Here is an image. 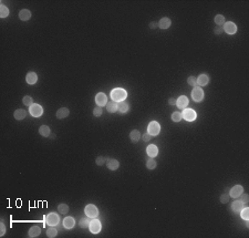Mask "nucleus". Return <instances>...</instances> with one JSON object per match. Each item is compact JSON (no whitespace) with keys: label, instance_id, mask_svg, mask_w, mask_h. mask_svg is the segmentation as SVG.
<instances>
[{"label":"nucleus","instance_id":"obj_1","mask_svg":"<svg viewBox=\"0 0 249 238\" xmlns=\"http://www.w3.org/2000/svg\"><path fill=\"white\" fill-rule=\"evenodd\" d=\"M126 96H127V93L123 89L117 88V89H114L113 91L111 92V98H112V100H113L114 102L115 101L116 102H122V101H124L126 99Z\"/></svg>","mask_w":249,"mask_h":238},{"label":"nucleus","instance_id":"obj_2","mask_svg":"<svg viewBox=\"0 0 249 238\" xmlns=\"http://www.w3.org/2000/svg\"><path fill=\"white\" fill-rule=\"evenodd\" d=\"M182 116H183L186 121L192 122V121H194V120H196L197 114H196V112H195L193 109H184L183 113H182Z\"/></svg>","mask_w":249,"mask_h":238},{"label":"nucleus","instance_id":"obj_3","mask_svg":"<svg viewBox=\"0 0 249 238\" xmlns=\"http://www.w3.org/2000/svg\"><path fill=\"white\" fill-rule=\"evenodd\" d=\"M160 131H161V126H160V124H158L156 121L151 122L150 124H148V128H147V133L151 134L152 136L157 135L158 133H160Z\"/></svg>","mask_w":249,"mask_h":238},{"label":"nucleus","instance_id":"obj_4","mask_svg":"<svg viewBox=\"0 0 249 238\" xmlns=\"http://www.w3.org/2000/svg\"><path fill=\"white\" fill-rule=\"evenodd\" d=\"M192 98L195 102H201V100L204 99V92L199 87H195L192 91Z\"/></svg>","mask_w":249,"mask_h":238},{"label":"nucleus","instance_id":"obj_5","mask_svg":"<svg viewBox=\"0 0 249 238\" xmlns=\"http://www.w3.org/2000/svg\"><path fill=\"white\" fill-rule=\"evenodd\" d=\"M59 222H60V218L54 213H51V214H49L48 216L45 217V224L49 225V226H57Z\"/></svg>","mask_w":249,"mask_h":238},{"label":"nucleus","instance_id":"obj_6","mask_svg":"<svg viewBox=\"0 0 249 238\" xmlns=\"http://www.w3.org/2000/svg\"><path fill=\"white\" fill-rule=\"evenodd\" d=\"M84 212H85V215H86L88 217H91V218L96 217L98 215H99V210H98V208H96L94 205H92V204L86 205Z\"/></svg>","mask_w":249,"mask_h":238},{"label":"nucleus","instance_id":"obj_7","mask_svg":"<svg viewBox=\"0 0 249 238\" xmlns=\"http://www.w3.org/2000/svg\"><path fill=\"white\" fill-rule=\"evenodd\" d=\"M29 112H30V114H31L32 116L39 117V116H41V115H42V113H43V110H42L41 105H39V104H32V105L30 106Z\"/></svg>","mask_w":249,"mask_h":238},{"label":"nucleus","instance_id":"obj_8","mask_svg":"<svg viewBox=\"0 0 249 238\" xmlns=\"http://www.w3.org/2000/svg\"><path fill=\"white\" fill-rule=\"evenodd\" d=\"M89 228H90V231H91L92 234H99L100 231H101L102 226H101V223L98 219H93L90 223V225H89Z\"/></svg>","mask_w":249,"mask_h":238},{"label":"nucleus","instance_id":"obj_9","mask_svg":"<svg viewBox=\"0 0 249 238\" xmlns=\"http://www.w3.org/2000/svg\"><path fill=\"white\" fill-rule=\"evenodd\" d=\"M224 31L225 32H227L228 34H235L236 33V31H237V27H236V25H235L234 22H225L224 23Z\"/></svg>","mask_w":249,"mask_h":238},{"label":"nucleus","instance_id":"obj_10","mask_svg":"<svg viewBox=\"0 0 249 238\" xmlns=\"http://www.w3.org/2000/svg\"><path fill=\"white\" fill-rule=\"evenodd\" d=\"M242 192H244V187H242V185H236V186H234L230 190V192H229V196L233 198H238L239 196L242 194Z\"/></svg>","mask_w":249,"mask_h":238},{"label":"nucleus","instance_id":"obj_11","mask_svg":"<svg viewBox=\"0 0 249 238\" xmlns=\"http://www.w3.org/2000/svg\"><path fill=\"white\" fill-rule=\"evenodd\" d=\"M95 102H96V104H98V106L102 107V106L107 104V98H106V95L104 94V93L100 92V93H98L95 96Z\"/></svg>","mask_w":249,"mask_h":238},{"label":"nucleus","instance_id":"obj_12","mask_svg":"<svg viewBox=\"0 0 249 238\" xmlns=\"http://www.w3.org/2000/svg\"><path fill=\"white\" fill-rule=\"evenodd\" d=\"M188 99H187L185 95H180L178 99H176V105L178 106L180 109H186L188 105Z\"/></svg>","mask_w":249,"mask_h":238},{"label":"nucleus","instance_id":"obj_13","mask_svg":"<svg viewBox=\"0 0 249 238\" xmlns=\"http://www.w3.org/2000/svg\"><path fill=\"white\" fill-rule=\"evenodd\" d=\"M63 226H64V228H66V229H71V228L74 227V225H75V220H74L73 217H66L64 219H63Z\"/></svg>","mask_w":249,"mask_h":238},{"label":"nucleus","instance_id":"obj_14","mask_svg":"<svg viewBox=\"0 0 249 238\" xmlns=\"http://www.w3.org/2000/svg\"><path fill=\"white\" fill-rule=\"evenodd\" d=\"M230 208L233 209V212L236 213V214H240L242 209L244 208V204H242L240 201H233Z\"/></svg>","mask_w":249,"mask_h":238},{"label":"nucleus","instance_id":"obj_15","mask_svg":"<svg viewBox=\"0 0 249 238\" xmlns=\"http://www.w3.org/2000/svg\"><path fill=\"white\" fill-rule=\"evenodd\" d=\"M26 81H27V83H28V84H30V85H32V84H34V83H37V81H38L37 73H34V72H29V73L27 74Z\"/></svg>","mask_w":249,"mask_h":238},{"label":"nucleus","instance_id":"obj_16","mask_svg":"<svg viewBox=\"0 0 249 238\" xmlns=\"http://www.w3.org/2000/svg\"><path fill=\"white\" fill-rule=\"evenodd\" d=\"M208 82H209V78L207 74H201L197 78V85H199V87H205V85L208 84Z\"/></svg>","mask_w":249,"mask_h":238},{"label":"nucleus","instance_id":"obj_17","mask_svg":"<svg viewBox=\"0 0 249 238\" xmlns=\"http://www.w3.org/2000/svg\"><path fill=\"white\" fill-rule=\"evenodd\" d=\"M69 114H70V111H69V109H66V107H61V109H59V110L57 111V117L60 119V120L66 119V116H69Z\"/></svg>","mask_w":249,"mask_h":238},{"label":"nucleus","instance_id":"obj_18","mask_svg":"<svg viewBox=\"0 0 249 238\" xmlns=\"http://www.w3.org/2000/svg\"><path fill=\"white\" fill-rule=\"evenodd\" d=\"M30 18H31V12L28 9H22L19 12V19L22 20V21H28Z\"/></svg>","mask_w":249,"mask_h":238},{"label":"nucleus","instance_id":"obj_19","mask_svg":"<svg viewBox=\"0 0 249 238\" xmlns=\"http://www.w3.org/2000/svg\"><path fill=\"white\" fill-rule=\"evenodd\" d=\"M146 153H147V155H148L150 157H152V158L155 157V156L157 155V153H158L157 147L155 146V145H153V144H151V145H148V146H147Z\"/></svg>","mask_w":249,"mask_h":238},{"label":"nucleus","instance_id":"obj_20","mask_svg":"<svg viewBox=\"0 0 249 238\" xmlns=\"http://www.w3.org/2000/svg\"><path fill=\"white\" fill-rule=\"evenodd\" d=\"M157 25L158 28H161V29H168L171 25H172V22H171V20L168 18H162Z\"/></svg>","mask_w":249,"mask_h":238},{"label":"nucleus","instance_id":"obj_21","mask_svg":"<svg viewBox=\"0 0 249 238\" xmlns=\"http://www.w3.org/2000/svg\"><path fill=\"white\" fill-rule=\"evenodd\" d=\"M40 234H41V228L38 227V226H32V227L29 229L28 236L31 237V238H33V237H38Z\"/></svg>","mask_w":249,"mask_h":238},{"label":"nucleus","instance_id":"obj_22","mask_svg":"<svg viewBox=\"0 0 249 238\" xmlns=\"http://www.w3.org/2000/svg\"><path fill=\"white\" fill-rule=\"evenodd\" d=\"M107 169H111V171H115V169H119V166H120V163H119V161H116V160H113V158H111V160H107Z\"/></svg>","mask_w":249,"mask_h":238},{"label":"nucleus","instance_id":"obj_23","mask_svg":"<svg viewBox=\"0 0 249 238\" xmlns=\"http://www.w3.org/2000/svg\"><path fill=\"white\" fill-rule=\"evenodd\" d=\"M13 116H15L16 120H18V121H21V120H23V119L27 116V112L25 110H22V109H19V110L15 111V113H13Z\"/></svg>","mask_w":249,"mask_h":238},{"label":"nucleus","instance_id":"obj_24","mask_svg":"<svg viewBox=\"0 0 249 238\" xmlns=\"http://www.w3.org/2000/svg\"><path fill=\"white\" fill-rule=\"evenodd\" d=\"M130 139H131V141L133 143L139 142V139H141V133L137 130H134V131H132V132L130 133Z\"/></svg>","mask_w":249,"mask_h":238},{"label":"nucleus","instance_id":"obj_25","mask_svg":"<svg viewBox=\"0 0 249 238\" xmlns=\"http://www.w3.org/2000/svg\"><path fill=\"white\" fill-rule=\"evenodd\" d=\"M117 111L122 114L126 113V112L128 111V104L126 102H123V101H122L121 103H119V104H117Z\"/></svg>","mask_w":249,"mask_h":238},{"label":"nucleus","instance_id":"obj_26","mask_svg":"<svg viewBox=\"0 0 249 238\" xmlns=\"http://www.w3.org/2000/svg\"><path fill=\"white\" fill-rule=\"evenodd\" d=\"M39 133H40V135L44 136V137H48V136H50V128L47 125H42L39 128Z\"/></svg>","mask_w":249,"mask_h":238},{"label":"nucleus","instance_id":"obj_27","mask_svg":"<svg viewBox=\"0 0 249 238\" xmlns=\"http://www.w3.org/2000/svg\"><path fill=\"white\" fill-rule=\"evenodd\" d=\"M106 109H107V111L110 112V113H114V112H116L117 111V104L116 102H107V104H106Z\"/></svg>","mask_w":249,"mask_h":238},{"label":"nucleus","instance_id":"obj_28","mask_svg":"<svg viewBox=\"0 0 249 238\" xmlns=\"http://www.w3.org/2000/svg\"><path fill=\"white\" fill-rule=\"evenodd\" d=\"M215 23L218 27H223L224 23H225V17L223 15H217L215 17Z\"/></svg>","mask_w":249,"mask_h":238},{"label":"nucleus","instance_id":"obj_29","mask_svg":"<svg viewBox=\"0 0 249 238\" xmlns=\"http://www.w3.org/2000/svg\"><path fill=\"white\" fill-rule=\"evenodd\" d=\"M156 165H157V163H156V161L154 160V158H148L146 161V167L148 169H154L155 167H156Z\"/></svg>","mask_w":249,"mask_h":238},{"label":"nucleus","instance_id":"obj_30","mask_svg":"<svg viewBox=\"0 0 249 238\" xmlns=\"http://www.w3.org/2000/svg\"><path fill=\"white\" fill-rule=\"evenodd\" d=\"M57 234H58V231L55 229L54 227H50L47 229V236H48L49 238H53L57 236Z\"/></svg>","mask_w":249,"mask_h":238},{"label":"nucleus","instance_id":"obj_31","mask_svg":"<svg viewBox=\"0 0 249 238\" xmlns=\"http://www.w3.org/2000/svg\"><path fill=\"white\" fill-rule=\"evenodd\" d=\"M240 216H242V219L248 220L249 219V208L248 207H244L240 212Z\"/></svg>","mask_w":249,"mask_h":238},{"label":"nucleus","instance_id":"obj_32","mask_svg":"<svg viewBox=\"0 0 249 238\" xmlns=\"http://www.w3.org/2000/svg\"><path fill=\"white\" fill-rule=\"evenodd\" d=\"M58 210L60 214H66V213L69 212V206L66 205V204H60L58 206Z\"/></svg>","mask_w":249,"mask_h":238},{"label":"nucleus","instance_id":"obj_33","mask_svg":"<svg viewBox=\"0 0 249 238\" xmlns=\"http://www.w3.org/2000/svg\"><path fill=\"white\" fill-rule=\"evenodd\" d=\"M8 15H9L8 8L6 6H1L0 7V17L1 18H6V17H8Z\"/></svg>","mask_w":249,"mask_h":238},{"label":"nucleus","instance_id":"obj_34","mask_svg":"<svg viewBox=\"0 0 249 238\" xmlns=\"http://www.w3.org/2000/svg\"><path fill=\"white\" fill-rule=\"evenodd\" d=\"M182 113H180V112H178V111H177V112H174V113L172 114V120L174 122H180V120H182Z\"/></svg>","mask_w":249,"mask_h":238},{"label":"nucleus","instance_id":"obj_35","mask_svg":"<svg viewBox=\"0 0 249 238\" xmlns=\"http://www.w3.org/2000/svg\"><path fill=\"white\" fill-rule=\"evenodd\" d=\"M22 102H23V104H25V105H27V106H31L33 104V100H32V98H31V96H28V95H27V96H25V98H23V99H22Z\"/></svg>","mask_w":249,"mask_h":238},{"label":"nucleus","instance_id":"obj_36","mask_svg":"<svg viewBox=\"0 0 249 238\" xmlns=\"http://www.w3.org/2000/svg\"><path fill=\"white\" fill-rule=\"evenodd\" d=\"M187 83L195 88V87L197 85V79H196L195 77H189L188 79H187Z\"/></svg>","mask_w":249,"mask_h":238},{"label":"nucleus","instance_id":"obj_37","mask_svg":"<svg viewBox=\"0 0 249 238\" xmlns=\"http://www.w3.org/2000/svg\"><path fill=\"white\" fill-rule=\"evenodd\" d=\"M89 225H90V222H89L88 218H82L80 220V227L82 228H88Z\"/></svg>","mask_w":249,"mask_h":238},{"label":"nucleus","instance_id":"obj_38","mask_svg":"<svg viewBox=\"0 0 249 238\" xmlns=\"http://www.w3.org/2000/svg\"><path fill=\"white\" fill-rule=\"evenodd\" d=\"M229 198H230L229 194H223L221 196H220V203H223V204H226V203H228V201H229Z\"/></svg>","mask_w":249,"mask_h":238},{"label":"nucleus","instance_id":"obj_39","mask_svg":"<svg viewBox=\"0 0 249 238\" xmlns=\"http://www.w3.org/2000/svg\"><path fill=\"white\" fill-rule=\"evenodd\" d=\"M239 198H240L239 201H242V204H247V203H248V201H249V196L247 194H244V193H242V194L239 196Z\"/></svg>","mask_w":249,"mask_h":238},{"label":"nucleus","instance_id":"obj_40","mask_svg":"<svg viewBox=\"0 0 249 238\" xmlns=\"http://www.w3.org/2000/svg\"><path fill=\"white\" fill-rule=\"evenodd\" d=\"M102 109H101V107H100V106H98V107H95V109H94V110H93V115H94V116H101V115H102Z\"/></svg>","mask_w":249,"mask_h":238},{"label":"nucleus","instance_id":"obj_41","mask_svg":"<svg viewBox=\"0 0 249 238\" xmlns=\"http://www.w3.org/2000/svg\"><path fill=\"white\" fill-rule=\"evenodd\" d=\"M106 161H107V158L102 157V156H99V157L96 158V164H98V165H103Z\"/></svg>","mask_w":249,"mask_h":238},{"label":"nucleus","instance_id":"obj_42","mask_svg":"<svg viewBox=\"0 0 249 238\" xmlns=\"http://www.w3.org/2000/svg\"><path fill=\"white\" fill-rule=\"evenodd\" d=\"M4 234H6V226H4V223H1V225H0V235L4 236Z\"/></svg>","mask_w":249,"mask_h":238},{"label":"nucleus","instance_id":"obj_43","mask_svg":"<svg viewBox=\"0 0 249 238\" xmlns=\"http://www.w3.org/2000/svg\"><path fill=\"white\" fill-rule=\"evenodd\" d=\"M151 139H152V135L148 134V133H145V134L143 135V141H145V142H148Z\"/></svg>","mask_w":249,"mask_h":238},{"label":"nucleus","instance_id":"obj_44","mask_svg":"<svg viewBox=\"0 0 249 238\" xmlns=\"http://www.w3.org/2000/svg\"><path fill=\"white\" fill-rule=\"evenodd\" d=\"M223 27H218L217 26V28L215 30H214V32H215V34H220V33L223 32Z\"/></svg>","mask_w":249,"mask_h":238},{"label":"nucleus","instance_id":"obj_45","mask_svg":"<svg viewBox=\"0 0 249 238\" xmlns=\"http://www.w3.org/2000/svg\"><path fill=\"white\" fill-rule=\"evenodd\" d=\"M157 27H158V25H157V23H155V22H151V23H150V28H151V29H156Z\"/></svg>","mask_w":249,"mask_h":238},{"label":"nucleus","instance_id":"obj_46","mask_svg":"<svg viewBox=\"0 0 249 238\" xmlns=\"http://www.w3.org/2000/svg\"><path fill=\"white\" fill-rule=\"evenodd\" d=\"M168 102H169V104H171V105H176V99H173V98H171Z\"/></svg>","mask_w":249,"mask_h":238},{"label":"nucleus","instance_id":"obj_47","mask_svg":"<svg viewBox=\"0 0 249 238\" xmlns=\"http://www.w3.org/2000/svg\"><path fill=\"white\" fill-rule=\"evenodd\" d=\"M246 226H247V227H249V223H248V220H246Z\"/></svg>","mask_w":249,"mask_h":238}]
</instances>
